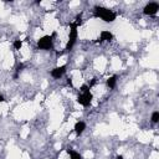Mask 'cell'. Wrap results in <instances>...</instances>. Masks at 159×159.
Masks as SVG:
<instances>
[{"label": "cell", "instance_id": "9", "mask_svg": "<svg viewBox=\"0 0 159 159\" xmlns=\"http://www.w3.org/2000/svg\"><path fill=\"white\" fill-rule=\"evenodd\" d=\"M116 80H117V76H112V77H109V78L107 80V86H108L109 88H113V87L116 86Z\"/></svg>", "mask_w": 159, "mask_h": 159}, {"label": "cell", "instance_id": "4", "mask_svg": "<svg viewBox=\"0 0 159 159\" xmlns=\"http://www.w3.org/2000/svg\"><path fill=\"white\" fill-rule=\"evenodd\" d=\"M37 47L41 50H50L52 48V37L51 36H43L37 41Z\"/></svg>", "mask_w": 159, "mask_h": 159}, {"label": "cell", "instance_id": "7", "mask_svg": "<svg viewBox=\"0 0 159 159\" xmlns=\"http://www.w3.org/2000/svg\"><path fill=\"white\" fill-rule=\"evenodd\" d=\"M113 37V35L109 32V31H102L101 32V37H99V42H103V41H111Z\"/></svg>", "mask_w": 159, "mask_h": 159}, {"label": "cell", "instance_id": "14", "mask_svg": "<svg viewBox=\"0 0 159 159\" xmlns=\"http://www.w3.org/2000/svg\"><path fill=\"white\" fill-rule=\"evenodd\" d=\"M4 101H5V99H4V97L0 94V102H4Z\"/></svg>", "mask_w": 159, "mask_h": 159}, {"label": "cell", "instance_id": "12", "mask_svg": "<svg viewBox=\"0 0 159 159\" xmlns=\"http://www.w3.org/2000/svg\"><path fill=\"white\" fill-rule=\"evenodd\" d=\"M21 45H22V42H21L20 40H16V41L14 42V47H15L16 50H19V48L21 47Z\"/></svg>", "mask_w": 159, "mask_h": 159}, {"label": "cell", "instance_id": "3", "mask_svg": "<svg viewBox=\"0 0 159 159\" xmlns=\"http://www.w3.org/2000/svg\"><path fill=\"white\" fill-rule=\"evenodd\" d=\"M76 39H77V24L76 22H72L71 24V30H70V37H68V42H67V46H66V50H71L76 42Z\"/></svg>", "mask_w": 159, "mask_h": 159}, {"label": "cell", "instance_id": "11", "mask_svg": "<svg viewBox=\"0 0 159 159\" xmlns=\"http://www.w3.org/2000/svg\"><path fill=\"white\" fill-rule=\"evenodd\" d=\"M152 120H153L154 123H157V122L159 120V112H154V113L152 114Z\"/></svg>", "mask_w": 159, "mask_h": 159}, {"label": "cell", "instance_id": "13", "mask_svg": "<svg viewBox=\"0 0 159 159\" xmlns=\"http://www.w3.org/2000/svg\"><path fill=\"white\" fill-rule=\"evenodd\" d=\"M22 68H24V65H19V66H17V72H20Z\"/></svg>", "mask_w": 159, "mask_h": 159}, {"label": "cell", "instance_id": "8", "mask_svg": "<svg viewBox=\"0 0 159 159\" xmlns=\"http://www.w3.org/2000/svg\"><path fill=\"white\" fill-rule=\"evenodd\" d=\"M84 128H86V124H84L83 122H77V123L75 124V130H76L77 134H81V133L84 130Z\"/></svg>", "mask_w": 159, "mask_h": 159}, {"label": "cell", "instance_id": "1", "mask_svg": "<svg viewBox=\"0 0 159 159\" xmlns=\"http://www.w3.org/2000/svg\"><path fill=\"white\" fill-rule=\"evenodd\" d=\"M94 16L96 17H101L106 22H112L116 19V14L112 10L102 7V6H96L94 7Z\"/></svg>", "mask_w": 159, "mask_h": 159}, {"label": "cell", "instance_id": "15", "mask_svg": "<svg viewBox=\"0 0 159 159\" xmlns=\"http://www.w3.org/2000/svg\"><path fill=\"white\" fill-rule=\"evenodd\" d=\"M117 159H123V157H122V155H118V157H117Z\"/></svg>", "mask_w": 159, "mask_h": 159}, {"label": "cell", "instance_id": "10", "mask_svg": "<svg viewBox=\"0 0 159 159\" xmlns=\"http://www.w3.org/2000/svg\"><path fill=\"white\" fill-rule=\"evenodd\" d=\"M67 153L71 155V159H82L81 155H80V153H77V152H75L72 149H67Z\"/></svg>", "mask_w": 159, "mask_h": 159}, {"label": "cell", "instance_id": "5", "mask_svg": "<svg viewBox=\"0 0 159 159\" xmlns=\"http://www.w3.org/2000/svg\"><path fill=\"white\" fill-rule=\"evenodd\" d=\"M158 10H159V6H158L157 2H149V4L144 7L143 12H144L145 15H155V14L158 12Z\"/></svg>", "mask_w": 159, "mask_h": 159}, {"label": "cell", "instance_id": "6", "mask_svg": "<svg viewBox=\"0 0 159 159\" xmlns=\"http://www.w3.org/2000/svg\"><path fill=\"white\" fill-rule=\"evenodd\" d=\"M65 70H66V66H60V67H56L51 71V76L53 78H60L63 73H65Z\"/></svg>", "mask_w": 159, "mask_h": 159}, {"label": "cell", "instance_id": "2", "mask_svg": "<svg viewBox=\"0 0 159 159\" xmlns=\"http://www.w3.org/2000/svg\"><path fill=\"white\" fill-rule=\"evenodd\" d=\"M81 91H82L83 93L78 96V98H77V102H78L80 104H82V106L87 107V106H89V104H91V101H92L93 96H92V93L89 92V88H88V86H86V84H83V86L81 87Z\"/></svg>", "mask_w": 159, "mask_h": 159}]
</instances>
